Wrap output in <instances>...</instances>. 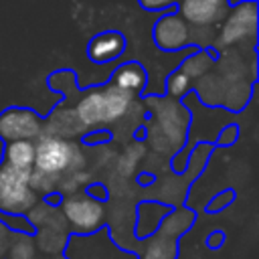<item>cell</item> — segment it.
Wrapping results in <instances>:
<instances>
[{
    "label": "cell",
    "instance_id": "obj_1",
    "mask_svg": "<svg viewBox=\"0 0 259 259\" xmlns=\"http://www.w3.org/2000/svg\"><path fill=\"white\" fill-rule=\"evenodd\" d=\"M81 154L75 144L57 138V136H38L34 144V164L30 170V186L32 190H42L49 178L53 182L59 180V174L73 172L81 166Z\"/></svg>",
    "mask_w": 259,
    "mask_h": 259
},
{
    "label": "cell",
    "instance_id": "obj_14",
    "mask_svg": "<svg viewBox=\"0 0 259 259\" xmlns=\"http://www.w3.org/2000/svg\"><path fill=\"white\" fill-rule=\"evenodd\" d=\"M233 198H235V192L229 188V190H223L221 194H217L210 202H208V206H206V212H219V210H223L227 204H231L233 202Z\"/></svg>",
    "mask_w": 259,
    "mask_h": 259
},
{
    "label": "cell",
    "instance_id": "obj_7",
    "mask_svg": "<svg viewBox=\"0 0 259 259\" xmlns=\"http://www.w3.org/2000/svg\"><path fill=\"white\" fill-rule=\"evenodd\" d=\"M63 212L71 227H75L81 233H93L103 223V204L97 202L93 196H79L73 194L63 200Z\"/></svg>",
    "mask_w": 259,
    "mask_h": 259
},
{
    "label": "cell",
    "instance_id": "obj_17",
    "mask_svg": "<svg viewBox=\"0 0 259 259\" xmlns=\"http://www.w3.org/2000/svg\"><path fill=\"white\" fill-rule=\"evenodd\" d=\"M87 192H89V196H93V198H97V196H99L101 200H105V198H107V190H105L103 186H97V184L89 186V190H87Z\"/></svg>",
    "mask_w": 259,
    "mask_h": 259
},
{
    "label": "cell",
    "instance_id": "obj_16",
    "mask_svg": "<svg viewBox=\"0 0 259 259\" xmlns=\"http://www.w3.org/2000/svg\"><path fill=\"white\" fill-rule=\"evenodd\" d=\"M237 134H239V130H237V125H229V127H225L223 130V134H221V140H219V144H233L235 142V138H237Z\"/></svg>",
    "mask_w": 259,
    "mask_h": 259
},
{
    "label": "cell",
    "instance_id": "obj_4",
    "mask_svg": "<svg viewBox=\"0 0 259 259\" xmlns=\"http://www.w3.org/2000/svg\"><path fill=\"white\" fill-rule=\"evenodd\" d=\"M152 40L164 53H176L186 47H194L190 36V22L178 12V8L162 12L152 26Z\"/></svg>",
    "mask_w": 259,
    "mask_h": 259
},
{
    "label": "cell",
    "instance_id": "obj_11",
    "mask_svg": "<svg viewBox=\"0 0 259 259\" xmlns=\"http://www.w3.org/2000/svg\"><path fill=\"white\" fill-rule=\"evenodd\" d=\"M4 162L14 166V168H20V170H32V164H34V144H32V140L6 142Z\"/></svg>",
    "mask_w": 259,
    "mask_h": 259
},
{
    "label": "cell",
    "instance_id": "obj_8",
    "mask_svg": "<svg viewBox=\"0 0 259 259\" xmlns=\"http://www.w3.org/2000/svg\"><path fill=\"white\" fill-rule=\"evenodd\" d=\"M125 47H127L125 34L117 28H107L91 36V40L87 42V57L91 63L105 65L119 59L125 53Z\"/></svg>",
    "mask_w": 259,
    "mask_h": 259
},
{
    "label": "cell",
    "instance_id": "obj_13",
    "mask_svg": "<svg viewBox=\"0 0 259 259\" xmlns=\"http://www.w3.org/2000/svg\"><path fill=\"white\" fill-rule=\"evenodd\" d=\"M136 2L146 12H166L180 4V0H136Z\"/></svg>",
    "mask_w": 259,
    "mask_h": 259
},
{
    "label": "cell",
    "instance_id": "obj_18",
    "mask_svg": "<svg viewBox=\"0 0 259 259\" xmlns=\"http://www.w3.org/2000/svg\"><path fill=\"white\" fill-rule=\"evenodd\" d=\"M53 194H55V192H53ZM59 200H61V194H55V196H49V194H47V196H45V202H53V204H57Z\"/></svg>",
    "mask_w": 259,
    "mask_h": 259
},
{
    "label": "cell",
    "instance_id": "obj_19",
    "mask_svg": "<svg viewBox=\"0 0 259 259\" xmlns=\"http://www.w3.org/2000/svg\"><path fill=\"white\" fill-rule=\"evenodd\" d=\"M0 241H6V231H4L2 223H0ZM0 255H2V245H0Z\"/></svg>",
    "mask_w": 259,
    "mask_h": 259
},
{
    "label": "cell",
    "instance_id": "obj_12",
    "mask_svg": "<svg viewBox=\"0 0 259 259\" xmlns=\"http://www.w3.org/2000/svg\"><path fill=\"white\" fill-rule=\"evenodd\" d=\"M190 83H192V79L188 75H184L180 69H174L168 75V79H166V93H168V97L180 99L182 95H186L190 91Z\"/></svg>",
    "mask_w": 259,
    "mask_h": 259
},
{
    "label": "cell",
    "instance_id": "obj_10",
    "mask_svg": "<svg viewBox=\"0 0 259 259\" xmlns=\"http://www.w3.org/2000/svg\"><path fill=\"white\" fill-rule=\"evenodd\" d=\"M109 83L136 95V93H142V89L148 85V71L138 61H125L111 73Z\"/></svg>",
    "mask_w": 259,
    "mask_h": 259
},
{
    "label": "cell",
    "instance_id": "obj_3",
    "mask_svg": "<svg viewBox=\"0 0 259 259\" xmlns=\"http://www.w3.org/2000/svg\"><path fill=\"white\" fill-rule=\"evenodd\" d=\"M36 202V190L30 186V170H20L10 164L0 166V210L22 214Z\"/></svg>",
    "mask_w": 259,
    "mask_h": 259
},
{
    "label": "cell",
    "instance_id": "obj_5",
    "mask_svg": "<svg viewBox=\"0 0 259 259\" xmlns=\"http://www.w3.org/2000/svg\"><path fill=\"white\" fill-rule=\"evenodd\" d=\"M257 0H239L229 6V14L221 26L219 42L221 45H237L247 36L257 38Z\"/></svg>",
    "mask_w": 259,
    "mask_h": 259
},
{
    "label": "cell",
    "instance_id": "obj_9",
    "mask_svg": "<svg viewBox=\"0 0 259 259\" xmlns=\"http://www.w3.org/2000/svg\"><path fill=\"white\" fill-rule=\"evenodd\" d=\"M176 8L190 24H210L217 22L229 6L227 0H180Z\"/></svg>",
    "mask_w": 259,
    "mask_h": 259
},
{
    "label": "cell",
    "instance_id": "obj_2",
    "mask_svg": "<svg viewBox=\"0 0 259 259\" xmlns=\"http://www.w3.org/2000/svg\"><path fill=\"white\" fill-rule=\"evenodd\" d=\"M132 93L111 85L107 81L105 87H101L99 91H89L79 103H77V117L83 125H97V123H109L119 119L130 101H132Z\"/></svg>",
    "mask_w": 259,
    "mask_h": 259
},
{
    "label": "cell",
    "instance_id": "obj_15",
    "mask_svg": "<svg viewBox=\"0 0 259 259\" xmlns=\"http://www.w3.org/2000/svg\"><path fill=\"white\" fill-rule=\"evenodd\" d=\"M223 243H225V233H223V231H212V233L206 237V247H208V249H219Z\"/></svg>",
    "mask_w": 259,
    "mask_h": 259
},
{
    "label": "cell",
    "instance_id": "obj_6",
    "mask_svg": "<svg viewBox=\"0 0 259 259\" xmlns=\"http://www.w3.org/2000/svg\"><path fill=\"white\" fill-rule=\"evenodd\" d=\"M42 134V119L28 107H8L0 113V138L4 142L36 140Z\"/></svg>",
    "mask_w": 259,
    "mask_h": 259
}]
</instances>
